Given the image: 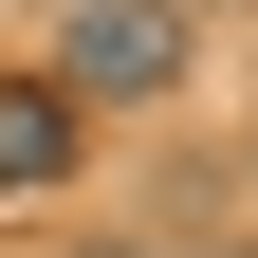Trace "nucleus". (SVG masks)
<instances>
[{
    "mask_svg": "<svg viewBox=\"0 0 258 258\" xmlns=\"http://www.w3.org/2000/svg\"><path fill=\"white\" fill-rule=\"evenodd\" d=\"M203 55H184V0H55L37 19V92L55 111H148V92H184Z\"/></svg>",
    "mask_w": 258,
    "mask_h": 258,
    "instance_id": "nucleus-1",
    "label": "nucleus"
},
{
    "mask_svg": "<svg viewBox=\"0 0 258 258\" xmlns=\"http://www.w3.org/2000/svg\"><path fill=\"white\" fill-rule=\"evenodd\" d=\"M37 166H74V111L55 92H0V184H37Z\"/></svg>",
    "mask_w": 258,
    "mask_h": 258,
    "instance_id": "nucleus-2",
    "label": "nucleus"
},
{
    "mask_svg": "<svg viewBox=\"0 0 258 258\" xmlns=\"http://www.w3.org/2000/svg\"><path fill=\"white\" fill-rule=\"evenodd\" d=\"M74 258H258V240H166V221H129V240H74Z\"/></svg>",
    "mask_w": 258,
    "mask_h": 258,
    "instance_id": "nucleus-3",
    "label": "nucleus"
}]
</instances>
